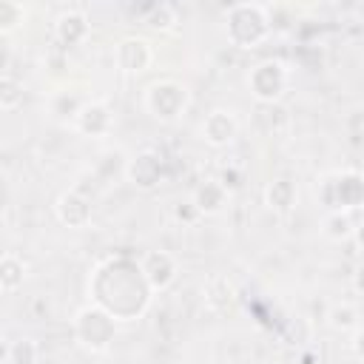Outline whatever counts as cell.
<instances>
[{
    "label": "cell",
    "mask_w": 364,
    "mask_h": 364,
    "mask_svg": "<svg viewBox=\"0 0 364 364\" xmlns=\"http://www.w3.org/2000/svg\"><path fill=\"white\" fill-rule=\"evenodd\" d=\"M88 296L91 304H100L117 321H136L151 307L154 290L148 287L139 262L128 256H111L88 276Z\"/></svg>",
    "instance_id": "6da1fadb"
},
{
    "label": "cell",
    "mask_w": 364,
    "mask_h": 364,
    "mask_svg": "<svg viewBox=\"0 0 364 364\" xmlns=\"http://www.w3.org/2000/svg\"><path fill=\"white\" fill-rule=\"evenodd\" d=\"M26 262H23V256H17V253H3V259H0V290H3V296H11L17 287H23V282H26Z\"/></svg>",
    "instance_id": "2e32d148"
},
{
    "label": "cell",
    "mask_w": 364,
    "mask_h": 364,
    "mask_svg": "<svg viewBox=\"0 0 364 364\" xmlns=\"http://www.w3.org/2000/svg\"><path fill=\"white\" fill-rule=\"evenodd\" d=\"M290 88V68L282 60H262L247 71V91L256 105H279Z\"/></svg>",
    "instance_id": "5b68a950"
},
{
    "label": "cell",
    "mask_w": 364,
    "mask_h": 364,
    "mask_svg": "<svg viewBox=\"0 0 364 364\" xmlns=\"http://www.w3.org/2000/svg\"><path fill=\"white\" fill-rule=\"evenodd\" d=\"M327 324L336 330V333H353L361 321H358V310L353 304H333L330 313H327Z\"/></svg>",
    "instance_id": "7402d4cb"
},
{
    "label": "cell",
    "mask_w": 364,
    "mask_h": 364,
    "mask_svg": "<svg viewBox=\"0 0 364 364\" xmlns=\"http://www.w3.org/2000/svg\"><path fill=\"white\" fill-rule=\"evenodd\" d=\"M296 199H299V191H296V185H293L287 176H276V179H270L267 188H264V202H267V208L276 210V213H287V210L296 205Z\"/></svg>",
    "instance_id": "9a60e30c"
},
{
    "label": "cell",
    "mask_w": 364,
    "mask_h": 364,
    "mask_svg": "<svg viewBox=\"0 0 364 364\" xmlns=\"http://www.w3.org/2000/svg\"><path fill=\"white\" fill-rule=\"evenodd\" d=\"M350 350H353V355L364 364V324H358V327L353 330V336H350Z\"/></svg>",
    "instance_id": "484cf974"
},
{
    "label": "cell",
    "mask_w": 364,
    "mask_h": 364,
    "mask_svg": "<svg viewBox=\"0 0 364 364\" xmlns=\"http://www.w3.org/2000/svg\"><path fill=\"white\" fill-rule=\"evenodd\" d=\"M37 361H40V347L28 336L14 338L3 347V364H37Z\"/></svg>",
    "instance_id": "ac0fdd59"
},
{
    "label": "cell",
    "mask_w": 364,
    "mask_h": 364,
    "mask_svg": "<svg viewBox=\"0 0 364 364\" xmlns=\"http://www.w3.org/2000/svg\"><path fill=\"white\" fill-rule=\"evenodd\" d=\"M228 199H230V193H228V188H225L219 179H205V182L193 191V205L199 208L202 216H216V213H222L225 205H228Z\"/></svg>",
    "instance_id": "5bb4252c"
},
{
    "label": "cell",
    "mask_w": 364,
    "mask_h": 364,
    "mask_svg": "<svg viewBox=\"0 0 364 364\" xmlns=\"http://www.w3.org/2000/svg\"><path fill=\"white\" fill-rule=\"evenodd\" d=\"M139 267H142V276H145V282L154 293H165L179 276V262L168 250H148L142 256Z\"/></svg>",
    "instance_id": "9c48e42d"
},
{
    "label": "cell",
    "mask_w": 364,
    "mask_h": 364,
    "mask_svg": "<svg viewBox=\"0 0 364 364\" xmlns=\"http://www.w3.org/2000/svg\"><path fill=\"white\" fill-rule=\"evenodd\" d=\"M20 105H23V85L14 77L3 74V80H0V111L11 114Z\"/></svg>",
    "instance_id": "cb8c5ba5"
},
{
    "label": "cell",
    "mask_w": 364,
    "mask_h": 364,
    "mask_svg": "<svg viewBox=\"0 0 364 364\" xmlns=\"http://www.w3.org/2000/svg\"><path fill=\"white\" fill-rule=\"evenodd\" d=\"M173 216H176L179 222H188V225H193L196 219H202V213H199V208L193 205V199H191V202H179V205L173 208Z\"/></svg>",
    "instance_id": "d4e9b609"
},
{
    "label": "cell",
    "mask_w": 364,
    "mask_h": 364,
    "mask_svg": "<svg viewBox=\"0 0 364 364\" xmlns=\"http://www.w3.org/2000/svg\"><path fill=\"white\" fill-rule=\"evenodd\" d=\"M117 68L125 74H142L154 63V48L145 37H122L114 48Z\"/></svg>",
    "instance_id": "8fae6325"
},
{
    "label": "cell",
    "mask_w": 364,
    "mask_h": 364,
    "mask_svg": "<svg viewBox=\"0 0 364 364\" xmlns=\"http://www.w3.org/2000/svg\"><path fill=\"white\" fill-rule=\"evenodd\" d=\"M284 122H287V111L282 105H256L253 125L262 134H276L279 128H284Z\"/></svg>",
    "instance_id": "d6986e66"
},
{
    "label": "cell",
    "mask_w": 364,
    "mask_h": 364,
    "mask_svg": "<svg viewBox=\"0 0 364 364\" xmlns=\"http://www.w3.org/2000/svg\"><path fill=\"white\" fill-rule=\"evenodd\" d=\"M353 239H355V247L364 253V222H358V225H355V233H353Z\"/></svg>",
    "instance_id": "f1b7e54d"
},
{
    "label": "cell",
    "mask_w": 364,
    "mask_h": 364,
    "mask_svg": "<svg viewBox=\"0 0 364 364\" xmlns=\"http://www.w3.org/2000/svg\"><path fill=\"white\" fill-rule=\"evenodd\" d=\"M82 105H85L82 100L68 97L65 91H57V94L51 97V102H48V111H51V117L60 119V122H74V117L80 114Z\"/></svg>",
    "instance_id": "44dd1931"
},
{
    "label": "cell",
    "mask_w": 364,
    "mask_h": 364,
    "mask_svg": "<svg viewBox=\"0 0 364 364\" xmlns=\"http://www.w3.org/2000/svg\"><path fill=\"white\" fill-rule=\"evenodd\" d=\"M88 31H91V23H88V17L82 14V11H77V9H68V11H63L57 20H54V37H57V43L60 46H80V43H85V37H88Z\"/></svg>",
    "instance_id": "4fadbf2b"
},
{
    "label": "cell",
    "mask_w": 364,
    "mask_h": 364,
    "mask_svg": "<svg viewBox=\"0 0 364 364\" xmlns=\"http://www.w3.org/2000/svg\"><path fill=\"white\" fill-rule=\"evenodd\" d=\"M270 11L259 3H233L225 11V37L236 48H259L270 37Z\"/></svg>",
    "instance_id": "7a4b0ae2"
},
{
    "label": "cell",
    "mask_w": 364,
    "mask_h": 364,
    "mask_svg": "<svg viewBox=\"0 0 364 364\" xmlns=\"http://www.w3.org/2000/svg\"><path fill=\"white\" fill-rule=\"evenodd\" d=\"M71 333L82 350L105 353V350H111V344L117 338V318L108 310H102L100 304H85L77 310Z\"/></svg>",
    "instance_id": "3957f363"
},
{
    "label": "cell",
    "mask_w": 364,
    "mask_h": 364,
    "mask_svg": "<svg viewBox=\"0 0 364 364\" xmlns=\"http://www.w3.org/2000/svg\"><path fill=\"white\" fill-rule=\"evenodd\" d=\"M142 105L156 122H176L191 105V91L176 80H156L145 88Z\"/></svg>",
    "instance_id": "8992f818"
},
{
    "label": "cell",
    "mask_w": 364,
    "mask_h": 364,
    "mask_svg": "<svg viewBox=\"0 0 364 364\" xmlns=\"http://www.w3.org/2000/svg\"><path fill=\"white\" fill-rule=\"evenodd\" d=\"M145 23H148L154 31H173L176 23H179V11H176L171 3H154V6H148Z\"/></svg>",
    "instance_id": "ffe728a7"
},
{
    "label": "cell",
    "mask_w": 364,
    "mask_h": 364,
    "mask_svg": "<svg viewBox=\"0 0 364 364\" xmlns=\"http://www.w3.org/2000/svg\"><path fill=\"white\" fill-rule=\"evenodd\" d=\"M313 355H318V353H316L313 347H307V350L301 353V364H313Z\"/></svg>",
    "instance_id": "f546056e"
},
{
    "label": "cell",
    "mask_w": 364,
    "mask_h": 364,
    "mask_svg": "<svg viewBox=\"0 0 364 364\" xmlns=\"http://www.w3.org/2000/svg\"><path fill=\"white\" fill-rule=\"evenodd\" d=\"M350 284H353V290L358 293V296H364V262L353 270V279H350Z\"/></svg>",
    "instance_id": "83f0119b"
},
{
    "label": "cell",
    "mask_w": 364,
    "mask_h": 364,
    "mask_svg": "<svg viewBox=\"0 0 364 364\" xmlns=\"http://www.w3.org/2000/svg\"><path fill=\"white\" fill-rule=\"evenodd\" d=\"M199 134H202V139H205L210 148H228V145L239 136V119H236L233 111H228V108H213V111L202 119Z\"/></svg>",
    "instance_id": "7c38bea8"
},
{
    "label": "cell",
    "mask_w": 364,
    "mask_h": 364,
    "mask_svg": "<svg viewBox=\"0 0 364 364\" xmlns=\"http://www.w3.org/2000/svg\"><path fill=\"white\" fill-rule=\"evenodd\" d=\"M23 23H26V9H23V3H17V0H3V3H0V34L9 37V34L17 31Z\"/></svg>",
    "instance_id": "603a6c76"
},
{
    "label": "cell",
    "mask_w": 364,
    "mask_h": 364,
    "mask_svg": "<svg viewBox=\"0 0 364 364\" xmlns=\"http://www.w3.org/2000/svg\"><path fill=\"white\" fill-rule=\"evenodd\" d=\"M318 199L327 208V213L330 210L353 213L355 208L364 205V173L350 168V171H336L324 176L318 185Z\"/></svg>",
    "instance_id": "277c9868"
},
{
    "label": "cell",
    "mask_w": 364,
    "mask_h": 364,
    "mask_svg": "<svg viewBox=\"0 0 364 364\" xmlns=\"http://www.w3.org/2000/svg\"><path fill=\"white\" fill-rule=\"evenodd\" d=\"M74 131L88 136V139H102L114 131V111L102 102V100H91L80 108V114L74 117Z\"/></svg>",
    "instance_id": "30bf717a"
},
{
    "label": "cell",
    "mask_w": 364,
    "mask_h": 364,
    "mask_svg": "<svg viewBox=\"0 0 364 364\" xmlns=\"http://www.w3.org/2000/svg\"><path fill=\"white\" fill-rule=\"evenodd\" d=\"M321 233H324L330 242H344V239H353L355 222H353V216L344 213V210H330V213H324V219H321Z\"/></svg>",
    "instance_id": "e0dca14e"
},
{
    "label": "cell",
    "mask_w": 364,
    "mask_h": 364,
    "mask_svg": "<svg viewBox=\"0 0 364 364\" xmlns=\"http://www.w3.org/2000/svg\"><path fill=\"white\" fill-rule=\"evenodd\" d=\"M219 182L228 188V193H233V191L242 185V173H239V171H233V168H228V171L219 176Z\"/></svg>",
    "instance_id": "4316f807"
},
{
    "label": "cell",
    "mask_w": 364,
    "mask_h": 364,
    "mask_svg": "<svg viewBox=\"0 0 364 364\" xmlns=\"http://www.w3.org/2000/svg\"><path fill=\"white\" fill-rule=\"evenodd\" d=\"M162 176H165V162L154 148L136 151L125 165V179L139 191H154L162 182Z\"/></svg>",
    "instance_id": "52a82bcc"
},
{
    "label": "cell",
    "mask_w": 364,
    "mask_h": 364,
    "mask_svg": "<svg viewBox=\"0 0 364 364\" xmlns=\"http://www.w3.org/2000/svg\"><path fill=\"white\" fill-rule=\"evenodd\" d=\"M54 216L60 225L71 228V230H82L91 225V216H94V208H91V199L80 191V188H71V191H63L54 202Z\"/></svg>",
    "instance_id": "ba28073f"
}]
</instances>
